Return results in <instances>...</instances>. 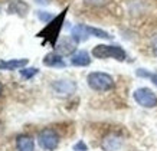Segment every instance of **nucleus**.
I'll list each match as a JSON object with an SVG mask.
<instances>
[{
  "label": "nucleus",
  "mask_w": 157,
  "mask_h": 151,
  "mask_svg": "<svg viewBox=\"0 0 157 151\" xmlns=\"http://www.w3.org/2000/svg\"><path fill=\"white\" fill-rule=\"evenodd\" d=\"M7 12L10 14H16L19 17H25L29 12V5L23 0H9Z\"/></svg>",
  "instance_id": "obj_11"
},
{
  "label": "nucleus",
  "mask_w": 157,
  "mask_h": 151,
  "mask_svg": "<svg viewBox=\"0 0 157 151\" xmlns=\"http://www.w3.org/2000/svg\"><path fill=\"white\" fill-rule=\"evenodd\" d=\"M61 137L53 128H43L38 134V144L46 151H55L59 147Z\"/></svg>",
  "instance_id": "obj_4"
},
{
  "label": "nucleus",
  "mask_w": 157,
  "mask_h": 151,
  "mask_svg": "<svg viewBox=\"0 0 157 151\" xmlns=\"http://www.w3.org/2000/svg\"><path fill=\"white\" fill-rule=\"evenodd\" d=\"M123 145V138L117 134H108L102 138L101 141V148L104 151H117Z\"/></svg>",
  "instance_id": "obj_9"
},
{
  "label": "nucleus",
  "mask_w": 157,
  "mask_h": 151,
  "mask_svg": "<svg viewBox=\"0 0 157 151\" xmlns=\"http://www.w3.org/2000/svg\"><path fill=\"white\" fill-rule=\"evenodd\" d=\"M29 63V59H9V61H0V71H13V69H22Z\"/></svg>",
  "instance_id": "obj_13"
},
{
  "label": "nucleus",
  "mask_w": 157,
  "mask_h": 151,
  "mask_svg": "<svg viewBox=\"0 0 157 151\" xmlns=\"http://www.w3.org/2000/svg\"><path fill=\"white\" fill-rule=\"evenodd\" d=\"M91 55L95 59H115L118 62L127 61V52L123 46L115 45V43H98L92 47Z\"/></svg>",
  "instance_id": "obj_2"
},
{
  "label": "nucleus",
  "mask_w": 157,
  "mask_h": 151,
  "mask_svg": "<svg viewBox=\"0 0 157 151\" xmlns=\"http://www.w3.org/2000/svg\"><path fill=\"white\" fill-rule=\"evenodd\" d=\"M133 99L136 101V104H138L140 107L147 109L156 108L157 107V95L156 92L147 86H141L133 92Z\"/></svg>",
  "instance_id": "obj_5"
},
{
  "label": "nucleus",
  "mask_w": 157,
  "mask_h": 151,
  "mask_svg": "<svg viewBox=\"0 0 157 151\" xmlns=\"http://www.w3.org/2000/svg\"><path fill=\"white\" fill-rule=\"evenodd\" d=\"M67 13H68V7H65V9L62 10L59 14H56L49 23H46V26H45L42 30H39V32L36 33L38 38L43 39V43H49L53 49H55L58 40H59V33H61L62 26L65 23Z\"/></svg>",
  "instance_id": "obj_1"
},
{
  "label": "nucleus",
  "mask_w": 157,
  "mask_h": 151,
  "mask_svg": "<svg viewBox=\"0 0 157 151\" xmlns=\"http://www.w3.org/2000/svg\"><path fill=\"white\" fill-rule=\"evenodd\" d=\"M71 36H72V39H74L76 43H82V42H86V40L90 39V33H88V30H86L85 25L79 23V25L72 26Z\"/></svg>",
  "instance_id": "obj_12"
},
{
  "label": "nucleus",
  "mask_w": 157,
  "mask_h": 151,
  "mask_svg": "<svg viewBox=\"0 0 157 151\" xmlns=\"http://www.w3.org/2000/svg\"><path fill=\"white\" fill-rule=\"evenodd\" d=\"M150 49H151V53L157 58V33L153 35L151 39H150Z\"/></svg>",
  "instance_id": "obj_20"
},
{
  "label": "nucleus",
  "mask_w": 157,
  "mask_h": 151,
  "mask_svg": "<svg viewBox=\"0 0 157 151\" xmlns=\"http://www.w3.org/2000/svg\"><path fill=\"white\" fill-rule=\"evenodd\" d=\"M136 75L140 76V78H147V79L151 81L154 85H157V74H153V72L147 71L144 68H138L137 71H136Z\"/></svg>",
  "instance_id": "obj_16"
},
{
  "label": "nucleus",
  "mask_w": 157,
  "mask_h": 151,
  "mask_svg": "<svg viewBox=\"0 0 157 151\" xmlns=\"http://www.w3.org/2000/svg\"><path fill=\"white\" fill-rule=\"evenodd\" d=\"M2 92H3V85H2V82H0V95H2Z\"/></svg>",
  "instance_id": "obj_23"
},
{
  "label": "nucleus",
  "mask_w": 157,
  "mask_h": 151,
  "mask_svg": "<svg viewBox=\"0 0 157 151\" xmlns=\"http://www.w3.org/2000/svg\"><path fill=\"white\" fill-rule=\"evenodd\" d=\"M86 84H88L91 89L95 91V92H108V91L114 89L115 81L107 72L94 71L86 75Z\"/></svg>",
  "instance_id": "obj_3"
},
{
  "label": "nucleus",
  "mask_w": 157,
  "mask_h": 151,
  "mask_svg": "<svg viewBox=\"0 0 157 151\" xmlns=\"http://www.w3.org/2000/svg\"><path fill=\"white\" fill-rule=\"evenodd\" d=\"M16 148L17 151H35V141L29 135H17L16 137Z\"/></svg>",
  "instance_id": "obj_14"
},
{
  "label": "nucleus",
  "mask_w": 157,
  "mask_h": 151,
  "mask_svg": "<svg viewBox=\"0 0 157 151\" xmlns=\"http://www.w3.org/2000/svg\"><path fill=\"white\" fill-rule=\"evenodd\" d=\"M36 16H38V19L40 20V22H43V23H49L56 14H52V13H49V12H43V10H38Z\"/></svg>",
  "instance_id": "obj_18"
},
{
  "label": "nucleus",
  "mask_w": 157,
  "mask_h": 151,
  "mask_svg": "<svg viewBox=\"0 0 157 151\" xmlns=\"http://www.w3.org/2000/svg\"><path fill=\"white\" fill-rule=\"evenodd\" d=\"M76 45L78 43L72 39V36H67V38H62L58 40L55 51L61 53L62 56H71L76 52Z\"/></svg>",
  "instance_id": "obj_6"
},
{
  "label": "nucleus",
  "mask_w": 157,
  "mask_h": 151,
  "mask_svg": "<svg viewBox=\"0 0 157 151\" xmlns=\"http://www.w3.org/2000/svg\"><path fill=\"white\" fill-rule=\"evenodd\" d=\"M38 5H40V6H48V5H51L52 3V0H35Z\"/></svg>",
  "instance_id": "obj_22"
},
{
  "label": "nucleus",
  "mask_w": 157,
  "mask_h": 151,
  "mask_svg": "<svg viewBox=\"0 0 157 151\" xmlns=\"http://www.w3.org/2000/svg\"><path fill=\"white\" fill-rule=\"evenodd\" d=\"M20 72V76L22 78H25L26 81L32 79L33 76H36L39 74V69L38 68H28V66H25V68H22V69H19Z\"/></svg>",
  "instance_id": "obj_17"
},
{
  "label": "nucleus",
  "mask_w": 157,
  "mask_h": 151,
  "mask_svg": "<svg viewBox=\"0 0 157 151\" xmlns=\"http://www.w3.org/2000/svg\"><path fill=\"white\" fill-rule=\"evenodd\" d=\"M86 5L90 6H94V7H100V6H104L108 0H84Z\"/></svg>",
  "instance_id": "obj_21"
},
{
  "label": "nucleus",
  "mask_w": 157,
  "mask_h": 151,
  "mask_svg": "<svg viewBox=\"0 0 157 151\" xmlns=\"http://www.w3.org/2000/svg\"><path fill=\"white\" fill-rule=\"evenodd\" d=\"M52 89L58 95H72L76 91V84L69 79H58L52 84Z\"/></svg>",
  "instance_id": "obj_8"
},
{
  "label": "nucleus",
  "mask_w": 157,
  "mask_h": 151,
  "mask_svg": "<svg viewBox=\"0 0 157 151\" xmlns=\"http://www.w3.org/2000/svg\"><path fill=\"white\" fill-rule=\"evenodd\" d=\"M43 65L48 66V68H55V69H63V68H67V62L63 59L59 52L56 51H52V52L46 53L42 59Z\"/></svg>",
  "instance_id": "obj_7"
},
{
  "label": "nucleus",
  "mask_w": 157,
  "mask_h": 151,
  "mask_svg": "<svg viewBox=\"0 0 157 151\" xmlns=\"http://www.w3.org/2000/svg\"><path fill=\"white\" fill-rule=\"evenodd\" d=\"M86 26V30L90 33V36H94V38H98V39H104V40H111L113 39V35H109L108 32H105L102 29L100 28H94V26Z\"/></svg>",
  "instance_id": "obj_15"
},
{
  "label": "nucleus",
  "mask_w": 157,
  "mask_h": 151,
  "mask_svg": "<svg viewBox=\"0 0 157 151\" xmlns=\"http://www.w3.org/2000/svg\"><path fill=\"white\" fill-rule=\"evenodd\" d=\"M92 55H90V53L86 52V51H84V49H81V51H76L74 55H71V59H69V62H71L72 66H78V68H85V66H90L91 62H92Z\"/></svg>",
  "instance_id": "obj_10"
},
{
  "label": "nucleus",
  "mask_w": 157,
  "mask_h": 151,
  "mask_svg": "<svg viewBox=\"0 0 157 151\" xmlns=\"http://www.w3.org/2000/svg\"><path fill=\"white\" fill-rule=\"evenodd\" d=\"M72 150L74 151H88V145L85 144V141L79 140V141H76L75 144L72 145Z\"/></svg>",
  "instance_id": "obj_19"
}]
</instances>
